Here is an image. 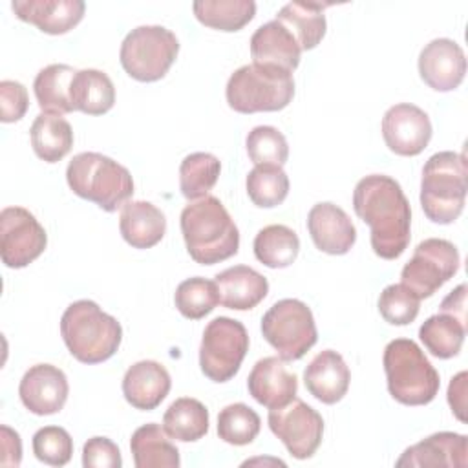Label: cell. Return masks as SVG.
<instances>
[{
  "instance_id": "cell-1",
  "label": "cell",
  "mask_w": 468,
  "mask_h": 468,
  "mask_svg": "<svg viewBox=\"0 0 468 468\" xmlns=\"http://www.w3.org/2000/svg\"><path fill=\"white\" fill-rule=\"evenodd\" d=\"M355 214L371 230V247L382 260H397L411 238V208L400 185L384 174L362 177L353 190Z\"/></svg>"
},
{
  "instance_id": "cell-2",
  "label": "cell",
  "mask_w": 468,
  "mask_h": 468,
  "mask_svg": "<svg viewBox=\"0 0 468 468\" xmlns=\"http://www.w3.org/2000/svg\"><path fill=\"white\" fill-rule=\"evenodd\" d=\"M179 225L186 250L199 265L229 260L239 249V230L225 205L214 196L188 203L181 212Z\"/></svg>"
},
{
  "instance_id": "cell-3",
  "label": "cell",
  "mask_w": 468,
  "mask_h": 468,
  "mask_svg": "<svg viewBox=\"0 0 468 468\" xmlns=\"http://www.w3.org/2000/svg\"><path fill=\"white\" fill-rule=\"evenodd\" d=\"M60 335L79 362L101 364L117 353L122 327L93 300H77L66 307L60 318Z\"/></svg>"
},
{
  "instance_id": "cell-4",
  "label": "cell",
  "mask_w": 468,
  "mask_h": 468,
  "mask_svg": "<svg viewBox=\"0 0 468 468\" xmlns=\"http://www.w3.org/2000/svg\"><path fill=\"white\" fill-rule=\"evenodd\" d=\"M466 190L468 166L464 154L444 150L426 161L420 179V207L430 221L453 223L464 208Z\"/></svg>"
},
{
  "instance_id": "cell-5",
  "label": "cell",
  "mask_w": 468,
  "mask_h": 468,
  "mask_svg": "<svg viewBox=\"0 0 468 468\" xmlns=\"http://www.w3.org/2000/svg\"><path fill=\"white\" fill-rule=\"evenodd\" d=\"M66 181L73 194L93 201L106 212H115L133 194L130 170L99 152L73 155L66 168Z\"/></svg>"
},
{
  "instance_id": "cell-6",
  "label": "cell",
  "mask_w": 468,
  "mask_h": 468,
  "mask_svg": "<svg viewBox=\"0 0 468 468\" xmlns=\"http://www.w3.org/2000/svg\"><path fill=\"white\" fill-rule=\"evenodd\" d=\"M389 395L406 406L430 404L439 393L437 369L410 338L391 340L382 356Z\"/></svg>"
},
{
  "instance_id": "cell-7",
  "label": "cell",
  "mask_w": 468,
  "mask_h": 468,
  "mask_svg": "<svg viewBox=\"0 0 468 468\" xmlns=\"http://www.w3.org/2000/svg\"><path fill=\"white\" fill-rule=\"evenodd\" d=\"M225 95L238 113L283 110L294 97L292 71L269 64H245L229 77Z\"/></svg>"
},
{
  "instance_id": "cell-8",
  "label": "cell",
  "mask_w": 468,
  "mask_h": 468,
  "mask_svg": "<svg viewBox=\"0 0 468 468\" xmlns=\"http://www.w3.org/2000/svg\"><path fill=\"white\" fill-rule=\"evenodd\" d=\"M179 53L177 37L165 26H139L132 29L119 51L122 69L139 82L163 79Z\"/></svg>"
},
{
  "instance_id": "cell-9",
  "label": "cell",
  "mask_w": 468,
  "mask_h": 468,
  "mask_svg": "<svg viewBox=\"0 0 468 468\" xmlns=\"http://www.w3.org/2000/svg\"><path fill=\"white\" fill-rule=\"evenodd\" d=\"M261 335L285 362L302 358L318 340L313 311L296 298L271 305L261 318Z\"/></svg>"
},
{
  "instance_id": "cell-10",
  "label": "cell",
  "mask_w": 468,
  "mask_h": 468,
  "mask_svg": "<svg viewBox=\"0 0 468 468\" xmlns=\"http://www.w3.org/2000/svg\"><path fill=\"white\" fill-rule=\"evenodd\" d=\"M249 351V335L241 322L218 316L203 331L199 367L212 382H227L238 371Z\"/></svg>"
},
{
  "instance_id": "cell-11",
  "label": "cell",
  "mask_w": 468,
  "mask_h": 468,
  "mask_svg": "<svg viewBox=\"0 0 468 468\" xmlns=\"http://www.w3.org/2000/svg\"><path fill=\"white\" fill-rule=\"evenodd\" d=\"M461 256L457 247L442 238L420 241L411 260L402 267L400 283L406 285L419 300L430 298L459 271Z\"/></svg>"
},
{
  "instance_id": "cell-12",
  "label": "cell",
  "mask_w": 468,
  "mask_h": 468,
  "mask_svg": "<svg viewBox=\"0 0 468 468\" xmlns=\"http://www.w3.org/2000/svg\"><path fill=\"white\" fill-rule=\"evenodd\" d=\"M269 428L285 444L294 459L314 455L324 435V419L302 399H292L282 408L269 410Z\"/></svg>"
},
{
  "instance_id": "cell-13",
  "label": "cell",
  "mask_w": 468,
  "mask_h": 468,
  "mask_svg": "<svg viewBox=\"0 0 468 468\" xmlns=\"http://www.w3.org/2000/svg\"><path fill=\"white\" fill-rule=\"evenodd\" d=\"M48 245V234L24 207H5L0 212V256L9 269L35 261Z\"/></svg>"
},
{
  "instance_id": "cell-14",
  "label": "cell",
  "mask_w": 468,
  "mask_h": 468,
  "mask_svg": "<svg viewBox=\"0 0 468 468\" xmlns=\"http://www.w3.org/2000/svg\"><path fill=\"white\" fill-rule=\"evenodd\" d=\"M431 133L433 130L428 113L415 104H395L382 117L384 143L397 155H419L428 146Z\"/></svg>"
},
{
  "instance_id": "cell-15",
  "label": "cell",
  "mask_w": 468,
  "mask_h": 468,
  "mask_svg": "<svg viewBox=\"0 0 468 468\" xmlns=\"http://www.w3.org/2000/svg\"><path fill=\"white\" fill-rule=\"evenodd\" d=\"M69 386L62 369L51 364L31 366L18 386V395L26 410L35 415L58 413L68 400Z\"/></svg>"
},
{
  "instance_id": "cell-16",
  "label": "cell",
  "mask_w": 468,
  "mask_h": 468,
  "mask_svg": "<svg viewBox=\"0 0 468 468\" xmlns=\"http://www.w3.org/2000/svg\"><path fill=\"white\" fill-rule=\"evenodd\" d=\"M419 73L435 91L455 90L466 73L463 48L452 38H433L419 53Z\"/></svg>"
},
{
  "instance_id": "cell-17",
  "label": "cell",
  "mask_w": 468,
  "mask_h": 468,
  "mask_svg": "<svg viewBox=\"0 0 468 468\" xmlns=\"http://www.w3.org/2000/svg\"><path fill=\"white\" fill-rule=\"evenodd\" d=\"M307 230L314 247L327 254H346L356 241L351 218L335 203H316L307 214Z\"/></svg>"
},
{
  "instance_id": "cell-18",
  "label": "cell",
  "mask_w": 468,
  "mask_h": 468,
  "mask_svg": "<svg viewBox=\"0 0 468 468\" xmlns=\"http://www.w3.org/2000/svg\"><path fill=\"white\" fill-rule=\"evenodd\" d=\"M249 393L261 406L282 408L296 397L298 378L280 356L260 358L247 378Z\"/></svg>"
},
{
  "instance_id": "cell-19",
  "label": "cell",
  "mask_w": 468,
  "mask_h": 468,
  "mask_svg": "<svg viewBox=\"0 0 468 468\" xmlns=\"http://www.w3.org/2000/svg\"><path fill=\"white\" fill-rule=\"evenodd\" d=\"M11 9L27 24L37 26L48 35H64L84 16L82 0H13Z\"/></svg>"
},
{
  "instance_id": "cell-20",
  "label": "cell",
  "mask_w": 468,
  "mask_h": 468,
  "mask_svg": "<svg viewBox=\"0 0 468 468\" xmlns=\"http://www.w3.org/2000/svg\"><path fill=\"white\" fill-rule=\"evenodd\" d=\"M170 373L155 360H139L122 377V395L135 410H155L168 395Z\"/></svg>"
},
{
  "instance_id": "cell-21",
  "label": "cell",
  "mask_w": 468,
  "mask_h": 468,
  "mask_svg": "<svg viewBox=\"0 0 468 468\" xmlns=\"http://www.w3.org/2000/svg\"><path fill=\"white\" fill-rule=\"evenodd\" d=\"M468 453V437L453 431H439L424 441L404 450L400 459L395 463L402 466H419V468H437V466H466Z\"/></svg>"
},
{
  "instance_id": "cell-22",
  "label": "cell",
  "mask_w": 468,
  "mask_h": 468,
  "mask_svg": "<svg viewBox=\"0 0 468 468\" xmlns=\"http://www.w3.org/2000/svg\"><path fill=\"white\" fill-rule=\"evenodd\" d=\"M351 373L340 353L325 349L318 353L303 371L307 391L324 404H336L349 389Z\"/></svg>"
},
{
  "instance_id": "cell-23",
  "label": "cell",
  "mask_w": 468,
  "mask_h": 468,
  "mask_svg": "<svg viewBox=\"0 0 468 468\" xmlns=\"http://www.w3.org/2000/svg\"><path fill=\"white\" fill-rule=\"evenodd\" d=\"M219 303L234 311L254 309L269 292V282L249 265H234L216 274Z\"/></svg>"
},
{
  "instance_id": "cell-24",
  "label": "cell",
  "mask_w": 468,
  "mask_h": 468,
  "mask_svg": "<svg viewBox=\"0 0 468 468\" xmlns=\"http://www.w3.org/2000/svg\"><path fill=\"white\" fill-rule=\"evenodd\" d=\"M250 55L254 64H269L294 71L300 64L302 48L285 26H282L278 20H271L261 24L252 33Z\"/></svg>"
},
{
  "instance_id": "cell-25",
  "label": "cell",
  "mask_w": 468,
  "mask_h": 468,
  "mask_svg": "<svg viewBox=\"0 0 468 468\" xmlns=\"http://www.w3.org/2000/svg\"><path fill=\"white\" fill-rule=\"evenodd\" d=\"M119 230L122 239L133 249H150L163 239L166 219L150 201H126L121 207Z\"/></svg>"
},
{
  "instance_id": "cell-26",
  "label": "cell",
  "mask_w": 468,
  "mask_h": 468,
  "mask_svg": "<svg viewBox=\"0 0 468 468\" xmlns=\"http://www.w3.org/2000/svg\"><path fill=\"white\" fill-rule=\"evenodd\" d=\"M130 450L137 468H177L181 464L177 446L168 439L165 428L155 422H148L133 431Z\"/></svg>"
},
{
  "instance_id": "cell-27",
  "label": "cell",
  "mask_w": 468,
  "mask_h": 468,
  "mask_svg": "<svg viewBox=\"0 0 468 468\" xmlns=\"http://www.w3.org/2000/svg\"><path fill=\"white\" fill-rule=\"evenodd\" d=\"M329 4H316V2H289L278 13L276 18L282 26H285L292 37L296 38L298 46L303 49H313L320 44L325 35V15L324 9Z\"/></svg>"
},
{
  "instance_id": "cell-28",
  "label": "cell",
  "mask_w": 468,
  "mask_h": 468,
  "mask_svg": "<svg viewBox=\"0 0 468 468\" xmlns=\"http://www.w3.org/2000/svg\"><path fill=\"white\" fill-rule=\"evenodd\" d=\"M71 104L75 112L102 115L115 104V86L101 69H77L71 80Z\"/></svg>"
},
{
  "instance_id": "cell-29",
  "label": "cell",
  "mask_w": 468,
  "mask_h": 468,
  "mask_svg": "<svg viewBox=\"0 0 468 468\" xmlns=\"http://www.w3.org/2000/svg\"><path fill=\"white\" fill-rule=\"evenodd\" d=\"M75 73L77 69L68 64H49L37 73L33 91L42 113L64 115L75 112L69 95Z\"/></svg>"
},
{
  "instance_id": "cell-30",
  "label": "cell",
  "mask_w": 468,
  "mask_h": 468,
  "mask_svg": "<svg viewBox=\"0 0 468 468\" xmlns=\"http://www.w3.org/2000/svg\"><path fill=\"white\" fill-rule=\"evenodd\" d=\"M29 137L33 152L46 163H58L73 146L71 124L62 115H37L31 124Z\"/></svg>"
},
{
  "instance_id": "cell-31",
  "label": "cell",
  "mask_w": 468,
  "mask_h": 468,
  "mask_svg": "<svg viewBox=\"0 0 468 468\" xmlns=\"http://www.w3.org/2000/svg\"><path fill=\"white\" fill-rule=\"evenodd\" d=\"M163 428L176 441H199L208 431V410L197 399H176L163 415Z\"/></svg>"
},
{
  "instance_id": "cell-32",
  "label": "cell",
  "mask_w": 468,
  "mask_h": 468,
  "mask_svg": "<svg viewBox=\"0 0 468 468\" xmlns=\"http://www.w3.org/2000/svg\"><path fill=\"white\" fill-rule=\"evenodd\" d=\"M254 256L271 269H283L294 263L300 252L298 234L287 225H267L254 238Z\"/></svg>"
},
{
  "instance_id": "cell-33",
  "label": "cell",
  "mask_w": 468,
  "mask_h": 468,
  "mask_svg": "<svg viewBox=\"0 0 468 468\" xmlns=\"http://www.w3.org/2000/svg\"><path fill=\"white\" fill-rule=\"evenodd\" d=\"M196 18L212 29L239 31L256 15L252 0H197L192 4Z\"/></svg>"
},
{
  "instance_id": "cell-34",
  "label": "cell",
  "mask_w": 468,
  "mask_h": 468,
  "mask_svg": "<svg viewBox=\"0 0 468 468\" xmlns=\"http://www.w3.org/2000/svg\"><path fill=\"white\" fill-rule=\"evenodd\" d=\"M466 336V324L448 313L430 316L419 329L424 347L437 358H452L459 355Z\"/></svg>"
},
{
  "instance_id": "cell-35",
  "label": "cell",
  "mask_w": 468,
  "mask_h": 468,
  "mask_svg": "<svg viewBox=\"0 0 468 468\" xmlns=\"http://www.w3.org/2000/svg\"><path fill=\"white\" fill-rule=\"evenodd\" d=\"M221 163L208 152L188 154L179 166V188L181 194L190 199H201L208 196L212 186L218 183Z\"/></svg>"
},
{
  "instance_id": "cell-36",
  "label": "cell",
  "mask_w": 468,
  "mask_h": 468,
  "mask_svg": "<svg viewBox=\"0 0 468 468\" xmlns=\"http://www.w3.org/2000/svg\"><path fill=\"white\" fill-rule=\"evenodd\" d=\"M250 201L260 208H272L285 201L289 194V177L282 166L256 165L245 181Z\"/></svg>"
},
{
  "instance_id": "cell-37",
  "label": "cell",
  "mask_w": 468,
  "mask_h": 468,
  "mask_svg": "<svg viewBox=\"0 0 468 468\" xmlns=\"http://www.w3.org/2000/svg\"><path fill=\"white\" fill-rule=\"evenodd\" d=\"M260 428V415L243 402L229 404L218 415V435L232 446L250 444L258 437Z\"/></svg>"
},
{
  "instance_id": "cell-38",
  "label": "cell",
  "mask_w": 468,
  "mask_h": 468,
  "mask_svg": "<svg viewBox=\"0 0 468 468\" xmlns=\"http://www.w3.org/2000/svg\"><path fill=\"white\" fill-rule=\"evenodd\" d=\"M174 302L185 318L199 320L214 311V307L219 303L216 282L201 276L188 278L177 285Z\"/></svg>"
},
{
  "instance_id": "cell-39",
  "label": "cell",
  "mask_w": 468,
  "mask_h": 468,
  "mask_svg": "<svg viewBox=\"0 0 468 468\" xmlns=\"http://www.w3.org/2000/svg\"><path fill=\"white\" fill-rule=\"evenodd\" d=\"M247 154L254 165L283 166L289 157V144L285 135L274 126H256L245 139Z\"/></svg>"
},
{
  "instance_id": "cell-40",
  "label": "cell",
  "mask_w": 468,
  "mask_h": 468,
  "mask_svg": "<svg viewBox=\"0 0 468 468\" xmlns=\"http://www.w3.org/2000/svg\"><path fill=\"white\" fill-rule=\"evenodd\" d=\"M420 300L402 283L388 285L378 296V313L388 324L408 325L419 314Z\"/></svg>"
},
{
  "instance_id": "cell-41",
  "label": "cell",
  "mask_w": 468,
  "mask_h": 468,
  "mask_svg": "<svg viewBox=\"0 0 468 468\" xmlns=\"http://www.w3.org/2000/svg\"><path fill=\"white\" fill-rule=\"evenodd\" d=\"M35 457L49 466H64L73 453V439L60 426H44L33 435Z\"/></svg>"
},
{
  "instance_id": "cell-42",
  "label": "cell",
  "mask_w": 468,
  "mask_h": 468,
  "mask_svg": "<svg viewBox=\"0 0 468 468\" xmlns=\"http://www.w3.org/2000/svg\"><path fill=\"white\" fill-rule=\"evenodd\" d=\"M84 468H121V450L108 437H91L82 446Z\"/></svg>"
},
{
  "instance_id": "cell-43",
  "label": "cell",
  "mask_w": 468,
  "mask_h": 468,
  "mask_svg": "<svg viewBox=\"0 0 468 468\" xmlns=\"http://www.w3.org/2000/svg\"><path fill=\"white\" fill-rule=\"evenodd\" d=\"M29 106L27 90L18 80L0 82V119L2 122L20 121Z\"/></svg>"
},
{
  "instance_id": "cell-44",
  "label": "cell",
  "mask_w": 468,
  "mask_h": 468,
  "mask_svg": "<svg viewBox=\"0 0 468 468\" xmlns=\"http://www.w3.org/2000/svg\"><path fill=\"white\" fill-rule=\"evenodd\" d=\"M0 464L18 466L22 461V441L20 435L9 426H0Z\"/></svg>"
},
{
  "instance_id": "cell-45",
  "label": "cell",
  "mask_w": 468,
  "mask_h": 468,
  "mask_svg": "<svg viewBox=\"0 0 468 468\" xmlns=\"http://www.w3.org/2000/svg\"><path fill=\"white\" fill-rule=\"evenodd\" d=\"M466 378H468L466 371H461L450 380V386H448V404H450L453 415L461 422L466 420V415H464V410H466Z\"/></svg>"
},
{
  "instance_id": "cell-46",
  "label": "cell",
  "mask_w": 468,
  "mask_h": 468,
  "mask_svg": "<svg viewBox=\"0 0 468 468\" xmlns=\"http://www.w3.org/2000/svg\"><path fill=\"white\" fill-rule=\"evenodd\" d=\"M441 313H448L466 324V285L461 283L441 302Z\"/></svg>"
}]
</instances>
